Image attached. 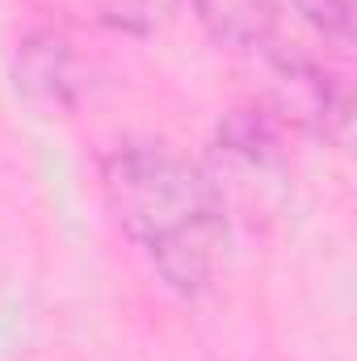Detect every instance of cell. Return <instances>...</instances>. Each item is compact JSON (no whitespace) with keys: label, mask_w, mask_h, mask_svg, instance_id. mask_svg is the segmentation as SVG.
I'll list each match as a JSON object with an SVG mask.
<instances>
[{"label":"cell","mask_w":357,"mask_h":361,"mask_svg":"<svg viewBox=\"0 0 357 361\" xmlns=\"http://www.w3.org/2000/svg\"><path fill=\"white\" fill-rule=\"evenodd\" d=\"M198 8H202V21L219 38L240 42V47H261L273 25L269 0H198Z\"/></svg>","instance_id":"2"},{"label":"cell","mask_w":357,"mask_h":361,"mask_svg":"<svg viewBox=\"0 0 357 361\" xmlns=\"http://www.w3.org/2000/svg\"><path fill=\"white\" fill-rule=\"evenodd\" d=\"M97 4H101V13H105L114 25H122V30H152V25L169 13L173 0H97Z\"/></svg>","instance_id":"4"},{"label":"cell","mask_w":357,"mask_h":361,"mask_svg":"<svg viewBox=\"0 0 357 361\" xmlns=\"http://www.w3.org/2000/svg\"><path fill=\"white\" fill-rule=\"evenodd\" d=\"M101 189L122 235L169 290L193 298L214 281L227 202L202 164L164 143H118L101 160Z\"/></svg>","instance_id":"1"},{"label":"cell","mask_w":357,"mask_h":361,"mask_svg":"<svg viewBox=\"0 0 357 361\" xmlns=\"http://www.w3.org/2000/svg\"><path fill=\"white\" fill-rule=\"evenodd\" d=\"M290 4L324 38H337V42L353 38V0H290Z\"/></svg>","instance_id":"3"}]
</instances>
